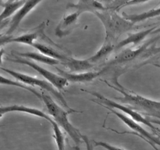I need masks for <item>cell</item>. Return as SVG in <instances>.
<instances>
[{
  "instance_id": "6da1fadb",
  "label": "cell",
  "mask_w": 160,
  "mask_h": 150,
  "mask_svg": "<svg viewBox=\"0 0 160 150\" xmlns=\"http://www.w3.org/2000/svg\"><path fill=\"white\" fill-rule=\"evenodd\" d=\"M106 83L109 87L122 95V97H114L116 100L126 104L142 115L153 117L160 120V101L150 99L132 92L126 91L121 86L117 88L108 82Z\"/></svg>"
},
{
  "instance_id": "7a4b0ae2",
  "label": "cell",
  "mask_w": 160,
  "mask_h": 150,
  "mask_svg": "<svg viewBox=\"0 0 160 150\" xmlns=\"http://www.w3.org/2000/svg\"><path fill=\"white\" fill-rule=\"evenodd\" d=\"M41 100L56 123L66 132L76 146H79L82 141V134L70 122L68 119V115L72 112L79 113L81 112L74 109L64 110L54 102L51 97L44 93L41 94Z\"/></svg>"
},
{
  "instance_id": "3957f363",
  "label": "cell",
  "mask_w": 160,
  "mask_h": 150,
  "mask_svg": "<svg viewBox=\"0 0 160 150\" xmlns=\"http://www.w3.org/2000/svg\"><path fill=\"white\" fill-rule=\"evenodd\" d=\"M94 14L100 20L104 28L105 38L112 41L122 34L132 29L134 26V23L120 16L116 11L112 9L96 11Z\"/></svg>"
},
{
  "instance_id": "277c9868",
  "label": "cell",
  "mask_w": 160,
  "mask_h": 150,
  "mask_svg": "<svg viewBox=\"0 0 160 150\" xmlns=\"http://www.w3.org/2000/svg\"><path fill=\"white\" fill-rule=\"evenodd\" d=\"M85 92L94 95L96 97V99H91L92 101L94 102L95 103L101 105L102 107H108L112 109H117L119 110H121L123 113H124L126 115H129V117L132 119L134 121L138 123L143 124L148 127H149L152 131H153L154 132L158 133V129L153 126V124L151 123L148 118H146L143 117L142 114L138 112V111L134 110L133 109L129 107L128 105H124L122 104H121L118 102H114L112 100H110L108 99L107 97H104L102 94L97 92H90L87 90H83Z\"/></svg>"
},
{
  "instance_id": "5b68a950",
  "label": "cell",
  "mask_w": 160,
  "mask_h": 150,
  "mask_svg": "<svg viewBox=\"0 0 160 150\" xmlns=\"http://www.w3.org/2000/svg\"><path fill=\"white\" fill-rule=\"evenodd\" d=\"M1 69L4 70L5 72L11 75L18 80L23 82L24 83L29 85V86H38L44 90H46L49 93H50L52 95H53L58 100H59L62 105H63L65 107L68 109L69 110H71V107H69L67 104L66 99L64 98L63 95L58 91L56 87H54L50 82L48 80H44L37 77H35L32 75H29L28 74H25L19 72L14 71L12 70H10L6 68L1 67Z\"/></svg>"
},
{
  "instance_id": "8992f818",
  "label": "cell",
  "mask_w": 160,
  "mask_h": 150,
  "mask_svg": "<svg viewBox=\"0 0 160 150\" xmlns=\"http://www.w3.org/2000/svg\"><path fill=\"white\" fill-rule=\"evenodd\" d=\"M7 60L14 63L25 65L32 68L40 75H41L43 77H44L46 80L50 82L54 87H56L59 90L63 89L68 85V81L64 77L39 66L37 63L30 61V60L29 59L17 56V57L16 58H7Z\"/></svg>"
},
{
  "instance_id": "52a82bcc",
  "label": "cell",
  "mask_w": 160,
  "mask_h": 150,
  "mask_svg": "<svg viewBox=\"0 0 160 150\" xmlns=\"http://www.w3.org/2000/svg\"><path fill=\"white\" fill-rule=\"evenodd\" d=\"M159 38L160 36L152 38L137 48H126L122 50L114 58V59L109 62L108 64L109 65L120 64L134 60L136 58L142 59V56L145 50L152 43L156 42L159 39Z\"/></svg>"
},
{
  "instance_id": "ba28073f",
  "label": "cell",
  "mask_w": 160,
  "mask_h": 150,
  "mask_svg": "<svg viewBox=\"0 0 160 150\" xmlns=\"http://www.w3.org/2000/svg\"><path fill=\"white\" fill-rule=\"evenodd\" d=\"M43 0H26L20 9L16 12L12 16L9 22V28L6 35H11L19 26L21 21L29 14L39 3Z\"/></svg>"
},
{
  "instance_id": "9c48e42d",
  "label": "cell",
  "mask_w": 160,
  "mask_h": 150,
  "mask_svg": "<svg viewBox=\"0 0 160 150\" xmlns=\"http://www.w3.org/2000/svg\"><path fill=\"white\" fill-rule=\"evenodd\" d=\"M58 74L64 77L68 82L74 83H86L91 82L101 75L104 70L99 71H87L83 72H68L56 67Z\"/></svg>"
},
{
  "instance_id": "30bf717a",
  "label": "cell",
  "mask_w": 160,
  "mask_h": 150,
  "mask_svg": "<svg viewBox=\"0 0 160 150\" xmlns=\"http://www.w3.org/2000/svg\"><path fill=\"white\" fill-rule=\"evenodd\" d=\"M13 112L26 113L39 117H41L42 119H46L51 124L54 121L49 115H48L41 110L33 107H28L23 105H11L8 106H1L0 108V117L1 118L3 116V115L9 112Z\"/></svg>"
},
{
  "instance_id": "8fae6325",
  "label": "cell",
  "mask_w": 160,
  "mask_h": 150,
  "mask_svg": "<svg viewBox=\"0 0 160 150\" xmlns=\"http://www.w3.org/2000/svg\"><path fill=\"white\" fill-rule=\"evenodd\" d=\"M74 9L80 14L84 12L94 13L96 11H101L107 8L98 0H78L76 3H68L66 9Z\"/></svg>"
},
{
  "instance_id": "7c38bea8",
  "label": "cell",
  "mask_w": 160,
  "mask_h": 150,
  "mask_svg": "<svg viewBox=\"0 0 160 150\" xmlns=\"http://www.w3.org/2000/svg\"><path fill=\"white\" fill-rule=\"evenodd\" d=\"M79 15V13L75 11L63 17L55 28V35L62 38L69 34L76 25Z\"/></svg>"
},
{
  "instance_id": "4fadbf2b",
  "label": "cell",
  "mask_w": 160,
  "mask_h": 150,
  "mask_svg": "<svg viewBox=\"0 0 160 150\" xmlns=\"http://www.w3.org/2000/svg\"><path fill=\"white\" fill-rule=\"evenodd\" d=\"M44 23L40 29V31H37L36 32L25 33L21 35H19L16 37H12L10 35H4V36H1V45H3L7 43H17L24 44L29 46H32V45L36 42L38 36L41 34V31L44 29Z\"/></svg>"
},
{
  "instance_id": "5bb4252c",
  "label": "cell",
  "mask_w": 160,
  "mask_h": 150,
  "mask_svg": "<svg viewBox=\"0 0 160 150\" xmlns=\"http://www.w3.org/2000/svg\"><path fill=\"white\" fill-rule=\"evenodd\" d=\"M156 28V26H154L146 30L140 31L132 33H129L128 35V36L126 38L119 41L115 46V49L119 50L129 45H132L133 46L138 45L142 40H144L148 35H149V34H151V33Z\"/></svg>"
},
{
  "instance_id": "9a60e30c",
  "label": "cell",
  "mask_w": 160,
  "mask_h": 150,
  "mask_svg": "<svg viewBox=\"0 0 160 150\" xmlns=\"http://www.w3.org/2000/svg\"><path fill=\"white\" fill-rule=\"evenodd\" d=\"M61 63L67 67L70 72L74 73L87 72L94 67V64L91 63L88 59L79 60L70 56H68L65 62Z\"/></svg>"
},
{
  "instance_id": "2e32d148",
  "label": "cell",
  "mask_w": 160,
  "mask_h": 150,
  "mask_svg": "<svg viewBox=\"0 0 160 150\" xmlns=\"http://www.w3.org/2000/svg\"><path fill=\"white\" fill-rule=\"evenodd\" d=\"M122 16L133 23H137L150 18L160 16V7L150 9L139 14H128L123 12Z\"/></svg>"
},
{
  "instance_id": "e0dca14e",
  "label": "cell",
  "mask_w": 160,
  "mask_h": 150,
  "mask_svg": "<svg viewBox=\"0 0 160 150\" xmlns=\"http://www.w3.org/2000/svg\"><path fill=\"white\" fill-rule=\"evenodd\" d=\"M17 56L25 58L29 60H32L38 62H40L44 64H47L49 65H56L61 63L60 61L48 56L41 53L37 52H23V53H16Z\"/></svg>"
},
{
  "instance_id": "ac0fdd59",
  "label": "cell",
  "mask_w": 160,
  "mask_h": 150,
  "mask_svg": "<svg viewBox=\"0 0 160 150\" xmlns=\"http://www.w3.org/2000/svg\"><path fill=\"white\" fill-rule=\"evenodd\" d=\"M115 48V46L112 44V41L109 39L106 38L104 42L101 46V48L96 51V53L92 56L88 58V60L92 63L94 64L98 63L100 60L104 59L105 57L108 56Z\"/></svg>"
},
{
  "instance_id": "d6986e66",
  "label": "cell",
  "mask_w": 160,
  "mask_h": 150,
  "mask_svg": "<svg viewBox=\"0 0 160 150\" xmlns=\"http://www.w3.org/2000/svg\"><path fill=\"white\" fill-rule=\"evenodd\" d=\"M32 46L35 49L38 50L40 53L48 56H49L51 58L56 59L60 61L61 63L65 62L68 58V56L57 51L56 50L53 49L51 46L45 45L44 44H42L36 41L32 45Z\"/></svg>"
},
{
  "instance_id": "ffe728a7",
  "label": "cell",
  "mask_w": 160,
  "mask_h": 150,
  "mask_svg": "<svg viewBox=\"0 0 160 150\" xmlns=\"http://www.w3.org/2000/svg\"><path fill=\"white\" fill-rule=\"evenodd\" d=\"M26 0H18L10 3H5L4 9L1 14V21L6 20L16 11L18 12L23 6Z\"/></svg>"
},
{
  "instance_id": "44dd1931",
  "label": "cell",
  "mask_w": 160,
  "mask_h": 150,
  "mask_svg": "<svg viewBox=\"0 0 160 150\" xmlns=\"http://www.w3.org/2000/svg\"><path fill=\"white\" fill-rule=\"evenodd\" d=\"M0 83L1 85H11V86H15L19 88H23L26 90H28L34 94L35 96H36L38 98L41 100V94L39 93L34 88H32L29 85H27L26 84L24 83L23 82H21L20 81H16L13 80H11L9 78H8L2 75L1 76V80H0Z\"/></svg>"
},
{
  "instance_id": "7402d4cb",
  "label": "cell",
  "mask_w": 160,
  "mask_h": 150,
  "mask_svg": "<svg viewBox=\"0 0 160 150\" xmlns=\"http://www.w3.org/2000/svg\"><path fill=\"white\" fill-rule=\"evenodd\" d=\"M94 146L95 147H102L104 149H106V150H125L122 148L121 147H118L117 146H114L113 145H111L108 142H103V141H94Z\"/></svg>"
},
{
  "instance_id": "603a6c76",
  "label": "cell",
  "mask_w": 160,
  "mask_h": 150,
  "mask_svg": "<svg viewBox=\"0 0 160 150\" xmlns=\"http://www.w3.org/2000/svg\"><path fill=\"white\" fill-rule=\"evenodd\" d=\"M82 139L85 143L86 150H94V144L86 136L82 134Z\"/></svg>"
},
{
  "instance_id": "cb8c5ba5",
  "label": "cell",
  "mask_w": 160,
  "mask_h": 150,
  "mask_svg": "<svg viewBox=\"0 0 160 150\" xmlns=\"http://www.w3.org/2000/svg\"><path fill=\"white\" fill-rule=\"evenodd\" d=\"M149 1L151 0H129V1H128L126 4H124L122 8L126 7V6H132V5H137V4H142V3H144L146 2H148Z\"/></svg>"
},
{
  "instance_id": "d4e9b609",
  "label": "cell",
  "mask_w": 160,
  "mask_h": 150,
  "mask_svg": "<svg viewBox=\"0 0 160 150\" xmlns=\"http://www.w3.org/2000/svg\"><path fill=\"white\" fill-rule=\"evenodd\" d=\"M148 120L152 124H158L160 126V120L158 119H151V118H148Z\"/></svg>"
},
{
  "instance_id": "484cf974",
  "label": "cell",
  "mask_w": 160,
  "mask_h": 150,
  "mask_svg": "<svg viewBox=\"0 0 160 150\" xmlns=\"http://www.w3.org/2000/svg\"><path fill=\"white\" fill-rule=\"evenodd\" d=\"M147 143L149 144L150 146H151V147H152L154 150H160V149L158 147V146H157L156 145H155V144H152V143H151V142H148Z\"/></svg>"
},
{
  "instance_id": "4316f807",
  "label": "cell",
  "mask_w": 160,
  "mask_h": 150,
  "mask_svg": "<svg viewBox=\"0 0 160 150\" xmlns=\"http://www.w3.org/2000/svg\"><path fill=\"white\" fill-rule=\"evenodd\" d=\"M58 149V150H66L65 148V144H61V145H58L57 146Z\"/></svg>"
},
{
  "instance_id": "83f0119b",
  "label": "cell",
  "mask_w": 160,
  "mask_h": 150,
  "mask_svg": "<svg viewBox=\"0 0 160 150\" xmlns=\"http://www.w3.org/2000/svg\"><path fill=\"white\" fill-rule=\"evenodd\" d=\"M160 33V27L156 28L152 33L151 34H159Z\"/></svg>"
},
{
  "instance_id": "f1b7e54d",
  "label": "cell",
  "mask_w": 160,
  "mask_h": 150,
  "mask_svg": "<svg viewBox=\"0 0 160 150\" xmlns=\"http://www.w3.org/2000/svg\"><path fill=\"white\" fill-rule=\"evenodd\" d=\"M153 65H154L156 67H158V68H160V65H159V64H158V63H153Z\"/></svg>"
},
{
  "instance_id": "f546056e",
  "label": "cell",
  "mask_w": 160,
  "mask_h": 150,
  "mask_svg": "<svg viewBox=\"0 0 160 150\" xmlns=\"http://www.w3.org/2000/svg\"><path fill=\"white\" fill-rule=\"evenodd\" d=\"M18 1V0H8L6 1V3H10V2H12V1Z\"/></svg>"
},
{
  "instance_id": "4dcf8cb0",
  "label": "cell",
  "mask_w": 160,
  "mask_h": 150,
  "mask_svg": "<svg viewBox=\"0 0 160 150\" xmlns=\"http://www.w3.org/2000/svg\"><path fill=\"white\" fill-rule=\"evenodd\" d=\"M104 1H106V2H108V3L112 1V0H104Z\"/></svg>"
},
{
  "instance_id": "1f68e13d",
  "label": "cell",
  "mask_w": 160,
  "mask_h": 150,
  "mask_svg": "<svg viewBox=\"0 0 160 150\" xmlns=\"http://www.w3.org/2000/svg\"><path fill=\"white\" fill-rule=\"evenodd\" d=\"M158 133H159V134H160V130L159 129L158 130Z\"/></svg>"
},
{
  "instance_id": "d6a6232c",
  "label": "cell",
  "mask_w": 160,
  "mask_h": 150,
  "mask_svg": "<svg viewBox=\"0 0 160 150\" xmlns=\"http://www.w3.org/2000/svg\"><path fill=\"white\" fill-rule=\"evenodd\" d=\"M158 19H159V20H160V17L158 18Z\"/></svg>"
},
{
  "instance_id": "836d02e7",
  "label": "cell",
  "mask_w": 160,
  "mask_h": 150,
  "mask_svg": "<svg viewBox=\"0 0 160 150\" xmlns=\"http://www.w3.org/2000/svg\"><path fill=\"white\" fill-rule=\"evenodd\" d=\"M159 1H160V0H159Z\"/></svg>"
}]
</instances>
